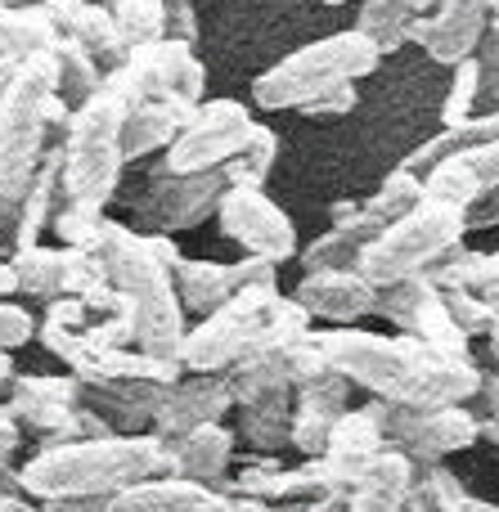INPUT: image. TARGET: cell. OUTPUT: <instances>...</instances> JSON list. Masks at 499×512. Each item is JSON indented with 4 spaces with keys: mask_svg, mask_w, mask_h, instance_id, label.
I'll list each match as a JSON object with an SVG mask.
<instances>
[{
    "mask_svg": "<svg viewBox=\"0 0 499 512\" xmlns=\"http://www.w3.org/2000/svg\"><path fill=\"white\" fill-rule=\"evenodd\" d=\"M320 360L347 382L392 400L401 409H441L468 400L482 378L455 351H441L432 342H405V337H378L338 328L320 337Z\"/></svg>",
    "mask_w": 499,
    "mask_h": 512,
    "instance_id": "cell-1",
    "label": "cell"
},
{
    "mask_svg": "<svg viewBox=\"0 0 499 512\" xmlns=\"http://www.w3.org/2000/svg\"><path fill=\"white\" fill-rule=\"evenodd\" d=\"M171 468V454L162 441L149 436H86V441H63L41 450L23 472L18 486L32 499H95V495H117L126 486L158 477Z\"/></svg>",
    "mask_w": 499,
    "mask_h": 512,
    "instance_id": "cell-2",
    "label": "cell"
},
{
    "mask_svg": "<svg viewBox=\"0 0 499 512\" xmlns=\"http://www.w3.org/2000/svg\"><path fill=\"white\" fill-rule=\"evenodd\" d=\"M72 108L59 99V63L54 54H36L14 68L0 99V230H14L18 207L45 167L50 126L68 122Z\"/></svg>",
    "mask_w": 499,
    "mask_h": 512,
    "instance_id": "cell-3",
    "label": "cell"
},
{
    "mask_svg": "<svg viewBox=\"0 0 499 512\" xmlns=\"http://www.w3.org/2000/svg\"><path fill=\"white\" fill-rule=\"evenodd\" d=\"M99 256H104L108 279L117 283V292L131 306V328L135 342L149 360L176 364L180 346H185V328H180V292L171 288V261L162 243L135 239L122 225H99L95 239Z\"/></svg>",
    "mask_w": 499,
    "mask_h": 512,
    "instance_id": "cell-4",
    "label": "cell"
},
{
    "mask_svg": "<svg viewBox=\"0 0 499 512\" xmlns=\"http://www.w3.org/2000/svg\"><path fill=\"white\" fill-rule=\"evenodd\" d=\"M383 50L369 41L360 27L351 32H333L320 36V41L293 50L288 59H279L275 68H266L257 81H252V99L266 113H279V108H311L315 99L333 95L342 86H356L360 77L378 68Z\"/></svg>",
    "mask_w": 499,
    "mask_h": 512,
    "instance_id": "cell-5",
    "label": "cell"
},
{
    "mask_svg": "<svg viewBox=\"0 0 499 512\" xmlns=\"http://www.w3.org/2000/svg\"><path fill=\"white\" fill-rule=\"evenodd\" d=\"M122 122L126 104L113 90H99L68 117V140H63V198L77 207H104L122 176Z\"/></svg>",
    "mask_w": 499,
    "mask_h": 512,
    "instance_id": "cell-6",
    "label": "cell"
},
{
    "mask_svg": "<svg viewBox=\"0 0 499 512\" xmlns=\"http://www.w3.org/2000/svg\"><path fill=\"white\" fill-rule=\"evenodd\" d=\"M468 230V212L450 203H432L423 198L414 212H405L401 221H392L374 243L360 256V274H365L374 288H392L401 279L423 274L437 256H446L464 239Z\"/></svg>",
    "mask_w": 499,
    "mask_h": 512,
    "instance_id": "cell-7",
    "label": "cell"
},
{
    "mask_svg": "<svg viewBox=\"0 0 499 512\" xmlns=\"http://www.w3.org/2000/svg\"><path fill=\"white\" fill-rule=\"evenodd\" d=\"M284 319H302V306H284L275 297V288H248L243 297H234L230 306H221L216 315H207L203 328L185 333L180 346V364L185 369H225L239 355H252L284 328Z\"/></svg>",
    "mask_w": 499,
    "mask_h": 512,
    "instance_id": "cell-8",
    "label": "cell"
},
{
    "mask_svg": "<svg viewBox=\"0 0 499 512\" xmlns=\"http://www.w3.org/2000/svg\"><path fill=\"white\" fill-rule=\"evenodd\" d=\"M203 86L207 72L203 63L194 59L189 41H176V36H162V41L144 45V50H131L126 63H117L104 77V90H113L126 108L140 104V99H171V104H203Z\"/></svg>",
    "mask_w": 499,
    "mask_h": 512,
    "instance_id": "cell-9",
    "label": "cell"
},
{
    "mask_svg": "<svg viewBox=\"0 0 499 512\" xmlns=\"http://www.w3.org/2000/svg\"><path fill=\"white\" fill-rule=\"evenodd\" d=\"M257 122L243 104L234 99H212V104H198L189 126L176 135V144L167 149V171L189 176V171H212L225 167L243 153V144L252 140Z\"/></svg>",
    "mask_w": 499,
    "mask_h": 512,
    "instance_id": "cell-10",
    "label": "cell"
},
{
    "mask_svg": "<svg viewBox=\"0 0 499 512\" xmlns=\"http://www.w3.org/2000/svg\"><path fill=\"white\" fill-rule=\"evenodd\" d=\"M221 225L234 243H243V252L261 256V261L279 265L297 252V230L288 221V212H279L261 189H248V185H230L221 198Z\"/></svg>",
    "mask_w": 499,
    "mask_h": 512,
    "instance_id": "cell-11",
    "label": "cell"
},
{
    "mask_svg": "<svg viewBox=\"0 0 499 512\" xmlns=\"http://www.w3.org/2000/svg\"><path fill=\"white\" fill-rule=\"evenodd\" d=\"M54 512H230L225 499H216L203 481H140L117 495H95V499H59L50 504Z\"/></svg>",
    "mask_w": 499,
    "mask_h": 512,
    "instance_id": "cell-12",
    "label": "cell"
},
{
    "mask_svg": "<svg viewBox=\"0 0 499 512\" xmlns=\"http://www.w3.org/2000/svg\"><path fill=\"white\" fill-rule=\"evenodd\" d=\"M176 270V292L185 306L216 315L221 306H230L234 297H243L248 288H275V265L252 256L239 265H216V261H171Z\"/></svg>",
    "mask_w": 499,
    "mask_h": 512,
    "instance_id": "cell-13",
    "label": "cell"
},
{
    "mask_svg": "<svg viewBox=\"0 0 499 512\" xmlns=\"http://www.w3.org/2000/svg\"><path fill=\"white\" fill-rule=\"evenodd\" d=\"M491 14H495V0H441L437 14L414 23L410 41H419L428 50V59L455 68V63L477 54L486 27H491Z\"/></svg>",
    "mask_w": 499,
    "mask_h": 512,
    "instance_id": "cell-14",
    "label": "cell"
},
{
    "mask_svg": "<svg viewBox=\"0 0 499 512\" xmlns=\"http://www.w3.org/2000/svg\"><path fill=\"white\" fill-rule=\"evenodd\" d=\"M225 189H230L225 167L189 171V176L167 171V176L153 185V194H149V216L162 225V230H189V225H198L207 212L221 207Z\"/></svg>",
    "mask_w": 499,
    "mask_h": 512,
    "instance_id": "cell-15",
    "label": "cell"
},
{
    "mask_svg": "<svg viewBox=\"0 0 499 512\" xmlns=\"http://www.w3.org/2000/svg\"><path fill=\"white\" fill-rule=\"evenodd\" d=\"M297 306L320 315V319H333V324H351V319L378 310V297H374V283H369L365 274L311 270L302 279V288H297Z\"/></svg>",
    "mask_w": 499,
    "mask_h": 512,
    "instance_id": "cell-16",
    "label": "cell"
},
{
    "mask_svg": "<svg viewBox=\"0 0 499 512\" xmlns=\"http://www.w3.org/2000/svg\"><path fill=\"white\" fill-rule=\"evenodd\" d=\"M45 9H50V18L59 23L63 41L81 45V50H90L99 63H126V41L122 32H117L113 23V9L99 5V0H41Z\"/></svg>",
    "mask_w": 499,
    "mask_h": 512,
    "instance_id": "cell-17",
    "label": "cell"
},
{
    "mask_svg": "<svg viewBox=\"0 0 499 512\" xmlns=\"http://www.w3.org/2000/svg\"><path fill=\"white\" fill-rule=\"evenodd\" d=\"M59 45H63V32L41 0H27V5H5L0 0V59L5 63L54 54Z\"/></svg>",
    "mask_w": 499,
    "mask_h": 512,
    "instance_id": "cell-18",
    "label": "cell"
},
{
    "mask_svg": "<svg viewBox=\"0 0 499 512\" xmlns=\"http://www.w3.org/2000/svg\"><path fill=\"white\" fill-rule=\"evenodd\" d=\"M194 108L189 104H171V99H140L126 108L122 122V153L126 158H144L153 149H171L176 135L189 126Z\"/></svg>",
    "mask_w": 499,
    "mask_h": 512,
    "instance_id": "cell-19",
    "label": "cell"
},
{
    "mask_svg": "<svg viewBox=\"0 0 499 512\" xmlns=\"http://www.w3.org/2000/svg\"><path fill=\"white\" fill-rule=\"evenodd\" d=\"M225 405H230V387L216 378H198V382H189V387L167 391L153 414H158V423L171 427V432H194V427L216 423Z\"/></svg>",
    "mask_w": 499,
    "mask_h": 512,
    "instance_id": "cell-20",
    "label": "cell"
},
{
    "mask_svg": "<svg viewBox=\"0 0 499 512\" xmlns=\"http://www.w3.org/2000/svg\"><path fill=\"white\" fill-rule=\"evenodd\" d=\"M405 495H410V463L401 454H374V463L356 477L347 512H401Z\"/></svg>",
    "mask_w": 499,
    "mask_h": 512,
    "instance_id": "cell-21",
    "label": "cell"
},
{
    "mask_svg": "<svg viewBox=\"0 0 499 512\" xmlns=\"http://www.w3.org/2000/svg\"><path fill=\"white\" fill-rule=\"evenodd\" d=\"M410 423H405V441L423 454H446V450H464L473 445L477 423L455 405H441V409H410Z\"/></svg>",
    "mask_w": 499,
    "mask_h": 512,
    "instance_id": "cell-22",
    "label": "cell"
},
{
    "mask_svg": "<svg viewBox=\"0 0 499 512\" xmlns=\"http://www.w3.org/2000/svg\"><path fill=\"white\" fill-rule=\"evenodd\" d=\"M495 140H499V113H491V117H468V122L446 126V131L432 135L428 144H419V149H414L410 158L401 162V167L414 171V176H423V171L437 167V162L450 158V153H464V149H477V144H495Z\"/></svg>",
    "mask_w": 499,
    "mask_h": 512,
    "instance_id": "cell-23",
    "label": "cell"
},
{
    "mask_svg": "<svg viewBox=\"0 0 499 512\" xmlns=\"http://www.w3.org/2000/svg\"><path fill=\"white\" fill-rule=\"evenodd\" d=\"M423 14V0H365V9H360V32L369 36V41L378 45L383 54H392L396 45L410 41L414 23H419Z\"/></svg>",
    "mask_w": 499,
    "mask_h": 512,
    "instance_id": "cell-24",
    "label": "cell"
},
{
    "mask_svg": "<svg viewBox=\"0 0 499 512\" xmlns=\"http://www.w3.org/2000/svg\"><path fill=\"white\" fill-rule=\"evenodd\" d=\"M225 459H230V436H225L216 423L194 427V432L180 441V454H171V463H176L180 477H185V481H203V486L221 477Z\"/></svg>",
    "mask_w": 499,
    "mask_h": 512,
    "instance_id": "cell-25",
    "label": "cell"
},
{
    "mask_svg": "<svg viewBox=\"0 0 499 512\" xmlns=\"http://www.w3.org/2000/svg\"><path fill=\"white\" fill-rule=\"evenodd\" d=\"M108 9H113V23L122 32L126 50H144V45L171 36L167 0H108Z\"/></svg>",
    "mask_w": 499,
    "mask_h": 512,
    "instance_id": "cell-26",
    "label": "cell"
},
{
    "mask_svg": "<svg viewBox=\"0 0 499 512\" xmlns=\"http://www.w3.org/2000/svg\"><path fill=\"white\" fill-rule=\"evenodd\" d=\"M54 63H59V99L68 108H81L86 99H95L104 90V77H99V59L81 45L63 41L54 50Z\"/></svg>",
    "mask_w": 499,
    "mask_h": 512,
    "instance_id": "cell-27",
    "label": "cell"
},
{
    "mask_svg": "<svg viewBox=\"0 0 499 512\" xmlns=\"http://www.w3.org/2000/svg\"><path fill=\"white\" fill-rule=\"evenodd\" d=\"M18 292L32 297H59L68 283V252H45V248H23L14 256Z\"/></svg>",
    "mask_w": 499,
    "mask_h": 512,
    "instance_id": "cell-28",
    "label": "cell"
},
{
    "mask_svg": "<svg viewBox=\"0 0 499 512\" xmlns=\"http://www.w3.org/2000/svg\"><path fill=\"white\" fill-rule=\"evenodd\" d=\"M423 203V176H414V171H405V167H396L392 176L383 180V189H378L374 198H369L360 212L369 216V221H378L387 230L392 221H401L405 212H414V207Z\"/></svg>",
    "mask_w": 499,
    "mask_h": 512,
    "instance_id": "cell-29",
    "label": "cell"
},
{
    "mask_svg": "<svg viewBox=\"0 0 499 512\" xmlns=\"http://www.w3.org/2000/svg\"><path fill=\"white\" fill-rule=\"evenodd\" d=\"M243 405H248V414H243L248 436L257 445H275L279 441V427H284V405H288L284 382L270 378V382H261V387H252Z\"/></svg>",
    "mask_w": 499,
    "mask_h": 512,
    "instance_id": "cell-30",
    "label": "cell"
},
{
    "mask_svg": "<svg viewBox=\"0 0 499 512\" xmlns=\"http://www.w3.org/2000/svg\"><path fill=\"white\" fill-rule=\"evenodd\" d=\"M279 158V135L270 131V126H257L252 131V140L243 144V153L234 162H225V176H230V185H248V189H261L270 176V167H275Z\"/></svg>",
    "mask_w": 499,
    "mask_h": 512,
    "instance_id": "cell-31",
    "label": "cell"
},
{
    "mask_svg": "<svg viewBox=\"0 0 499 512\" xmlns=\"http://www.w3.org/2000/svg\"><path fill=\"white\" fill-rule=\"evenodd\" d=\"M482 95V68H477V59H464L455 63V81H450V95H446V108H441V117H446V126H459L473 117V99Z\"/></svg>",
    "mask_w": 499,
    "mask_h": 512,
    "instance_id": "cell-32",
    "label": "cell"
},
{
    "mask_svg": "<svg viewBox=\"0 0 499 512\" xmlns=\"http://www.w3.org/2000/svg\"><path fill=\"white\" fill-rule=\"evenodd\" d=\"M477 68H482V90L499 99V0H495L491 27H486L482 45H477Z\"/></svg>",
    "mask_w": 499,
    "mask_h": 512,
    "instance_id": "cell-33",
    "label": "cell"
},
{
    "mask_svg": "<svg viewBox=\"0 0 499 512\" xmlns=\"http://www.w3.org/2000/svg\"><path fill=\"white\" fill-rule=\"evenodd\" d=\"M27 337H32V315H27L23 306L0 301V351H14V346H23Z\"/></svg>",
    "mask_w": 499,
    "mask_h": 512,
    "instance_id": "cell-34",
    "label": "cell"
},
{
    "mask_svg": "<svg viewBox=\"0 0 499 512\" xmlns=\"http://www.w3.org/2000/svg\"><path fill=\"white\" fill-rule=\"evenodd\" d=\"M491 225H499V185L486 189V194L468 207V230H491Z\"/></svg>",
    "mask_w": 499,
    "mask_h": 512,
    "instance_id": "cell-35",
    "label": "cell"
},
{
    "mask_svg": "<svg viewBox=\"0 0 499 512\" xmlns=\"http://www.w3.org/2000/svg\"><path fill=\"white\" fill-rule=\"evenodd\" d=\"M347 108H356V86H342V90H333V95L315 99L306 113H311V117H324V113H347Z\"/></svg>",
    "mask_w": 499,
    "mask_h": 512,
    "instance_id": "cell-36",
    "label": "cell"
},
{
    "mask_svg": "<svg viewBox=\"0 0 499 512\" xmlns=\"http://www.w3.org/2000/svg\"><path fill=\"white\" fill-rule=\"evenodd\" d=\"M14 445H18V427H14V418L0 414V459H5V454H14Z\"/></svg>",
    "mask_w": 499,
    "mask_h": 512,
    "instance_id": "cell-37",
    "label": "cell"
},
{
    "mask_svg": "<svg viewBox=\"0 0 499 512\" xmlns=\"http://www.w3.org/2000/svg\"><path fill=\"white\" fill-rule=\"evenodd\" d=\"M486 423H491V432L499 436V378L486 387Z\"/></svg>",
    "mask_w": 499,
    "mask_h": 512,
    "instance_id": "cell-38",
    "label": "cell"
},
{
    "mask_svg": "<svg viewBox=\"0 0 499 512\" xmlns=\"http://www.w3.org/2000/svg\"><path fill=\"white\" fill-rule=\"evenodd\" d=\"M18 292V274H14V261H0V297Z\"/></svg>",
    "mask_w": 499,
    "mask_h": 512,
    "instance_id": "cell-39",
    "label": "cell"
},
{
    "mask_svg": "<svg viewBox=\"0 0 499 512\" xmlns=\"http://www.w3.org/2000/svg\"><path fill=\"white\" fill-rule=\"evenodd\" d=\"M0 512H36L27 499H18V495H0Z\"/></svg>",
    "mask_w": 499,
    "mask_h": 512,
    "instance_id": "cell-40",
    "label": "cell"
},
{
    "mask_svg": "<svg viewBox=\"0 0 499 512\" xmlns=\"http://www.w3.org/2000/svg\"><path fill=\"white\" fill-rule=\"evenodd\" d=\"M14 68H18V63H5V59H0V99H5L9 81H14Z\"/></svg>",
    "mask_w": 499,
    "mask_h": 512,
    "instance_id": "cell-41",
    "label": "cell"
},
{
    "mask_svg": "<svg viewBox=\"0 0 499 512\" xmlns=\"http://www.w3.org/2000/svg\"><path fill=\"white\" fill-rule=\"evenodd\" d=\"M9 369H14V364H9V351H0V387L9 382Z\"/></svg>",
    "mask_w": 499,
    "mask_h": 512,
    "instance_id": "cell-42",
    "label": "cell"
},
{
    "mask_svg": "<svg viewBox=\"0 0 499 512\" xmlns=\"http://www.w3.org/2000/svg\"><path fill=\"white\" fill-rule=\"evenodd\" d=\"M491 346H495V360H499V319L491 324Z\"/></svg>",
    "mask_w": 499,
    "mask_h": 512,
    "instance_id": "cell-43",
    "label": "cell"
},
{
    "mask_svg": "<svg viewBox=\"0 0 499 512\" xmlns=\"http://www.w3.org/2000/svg\"><path fill=\"white\" fill-rule=\"evenodd\" d=\"M324 5H347V0H324Z\"/></svg>",
    "mask_w": 499,
    "mask_h": 512,
    "instance_id": "cell-44",
    "label": "cell"
},
{
    "mask_svg": "<svg viewBox=\"0 0 499 512\" xmlns=\"http://www.w3.org/2000/svg\"><path fill=\"white\" fill-rule=\"evenodd\" d=\"M5 5H27V0H5Z\"/></svg>",
    "mask_w": 499,
    "mask_h": 512,
    "instance_id": "cell-45",
    "label": "cell"
},
{
    "mask_svg": "<svg viewBox=\"0 0 499 512\" xmlns=\"http://www.w3.org/2000/svg\"><path fill=\"white\" fill-rule=\"evenodd\" d=\"M99 5H108V0H99Z\"/></svg>",
    "mask_w": 499,
    "mask_h": 512,
    "instance_id": "cell-46",
    "label": "cell"
},
{
    "mask_svg": "<svg viewBox=\"0 0 499 512\" xmlns=\"http://www.w3.org/2000/svg\"><path fill=\"white\" fill-rule=\"evenodd\" d=\"M50 512H54V508H50Z\"/></svg>",
    "mask_w": 499,
    "mask_h": 512,
    "instance_id": "cell-47",
    "label": "cell"
}]
</instances>
